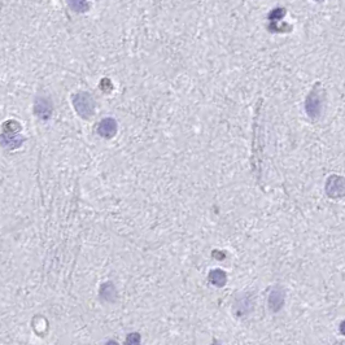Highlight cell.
Instances as JSON below:
<instances>
[{"label":"cell","instance_id":"cell-1","mask_svg":"<svg viewBox=\"0 0 345 345\" xmlns=\"http://www.w3.org/2000/svg\"><path fill=\"white\" fill-rule=\"evenodd\" d=\"M323 90L320 86V83L315 84L310 92H309L308 98L305 100V110L308 113L310 118H318L322 113L323 107Z\"/></svg>","mask_w":345,"mask_h":345},{"label":"cell","instance_id":"cell-2","mask_svg":"<svg viewBox=\"0 0 345 345\" xmlns=\"http://www.w3.org/2000/svg\"><path fill=\"white\" fill-rule=\"evenodd\" d=\"M73 105L78 114L82 118L87 120L94 114V109H95V101L92 99L89 92H78L73 96Z\"/></svg>","mask_w":345,"mask_h":345},{"label":"cell","instance_id":"cell-3","mask_svg":"<svg viewBox=\"0 0 345 345\" xmlns=\"http://www.w3.org/2000/svg\"><path fill=\"white\" fill-rule=\"evenodd\" d=\"M326 191L331 197H342L344 196V179L337 176L330 177L326 183Z\"/></svg>","mask_w":345,"mask_h":345},{"label":"cell","instance_id":"cell-4","mask_svg":"<svg viewBox=\"0 0 345 345\" xmlns=\"http://www.w3.org/2000/svg\"><path fill=\"white\" fill-rule=\"evenodd\" d=\"M99 135L105 139H110L116 135L117 132V122L114 118H104L103 121L98 126Z\"/></svg>","mask_w":345,"mask_h":345},{"label":"cell","instance_id":"cell-5","mask_svg":"<svg viewBox=\"0 0 345 345\" xmlns=\"http://www.w3.org/2000/svg\"><path fill=\"white\" fill-rule=\"evenodd\" d=\"M34 113L38 117L48 120L52 114V104L47 98H37L34 104Z\"/></svg>","mask_w":345,"mask_h":345},{"label":"cell","instance_id":"cell-6","mask_svg":"<svg viewBox=\"0 0 345 345\" xmlns=\"http://www.w3.org/2000/svg\"><path fill=\"white\" fill-rule=\"evenodd\" d=\"M284 305V294L279 287H275L271 290L270 296H269V306L274 313L279 311Z\"/></svg>","mask_w":345,"mask_h":345},{"label":"cell","instance_id":"cell-7","mask_svg":"<svg viewBox=\"0 0 345 345\" xmlns=\"http://www.w3.org/2000/svg\"><path fill=\"white\" fill-rule=\"evenodd\" d=\"M23 143V138L20 136H16L15 134H8L6 132L4 135L0 136V144L3 146L4 148H8V150H16Z\"/></svg>","mask_w":345,"mask_h":345},{"label":"cell","instance_id":"cell-8","mask_svg":"<svg viewBox=\"0 0 345 345\" xmlns=\"http://www.w3.org/2000/svg\"><path fill=\"white\" fill-rule=\"evenodd\" d=\"M209 280L212 284L217 285V287H223L227 282V275L221 269H214L209 273Z\"/></svg>","mask_w":345,"mask_h":345},{"label":"cell","instance_id":"cell-9","mask_svg":"<svg viewBox=\"0 0 345 345\" xmlns=\"http://www.w3.org/2000/svg\"><path fill=\"white\" fill-rule=\"evenodd\" d=\"M252 310V302H250L249 297H244V299H239L235 304V314L238 317H242L244 314L249 313Z\"/></svg>","mask_w":345,"mask_h":345},{"label":"cell","instance_id":"cell-10","mask_svg":"<svg viewBox=\"0 0 345 345\" xmlns=\"http://www.w3.org/2000/svg\"><path fill=\"white\" fill-rule=\"evenodd\" d=\"M68 6L75 13H86L90 9V3L87 0H68Z\"/></svg>","mask_w":345,"mask_h":345},{"label":"cell","instance_id":"cell-11","mask_svg":"<svg viewBox=\"0 0 345 345\" xmlns=\"http://www.w3.org/2000/svg\"><path fill=\"white\" fill-rule=\"evenodd\" d=\"M100 296L103 297L105 301H114L116 299V288L113 283H104L100 288Z\"/></svg>","mask_w":345,"mask_h":345},{"label":"cell","instance_id":"cell-12","mask_svg":"<svg viewBox=\"0 0 345 345\" xmlns=\"http://www.w3.org/2000/svg\"><path fill=\"white\" fill-rule=\"evenodd\" d=\"M285 16V9L283 8H276L271 11V13L269 15V20H270V23H276L279 22L283 17Z\"/></svg>","mask_w":345,"mask_h":345},{"label":"cell","instance_id":"cell-13","mask_svg":"<svg viewBox=\"0 0 345 345\" xmlns=\"http://www.w3.org/2000/svg\"><path fill=\"white\" fill-rule=\"evenodd\" d=\"M139 341H140V337H139V335H136V334L130 335L126 340V342H129V344H135V342H139Z\"/></svg>","mask_w":345,"mask_h":345},{"label":"cell","instance_id":"cell-14","mask_svg":"<svg viewBox=\"0 0 345 345\" xmlns=\"http://www.w3.org/2000/svg\"><path fill=\"white\" fill-rule=\"evenodd\" d=\"M314 2H323V0H314Z\"/></svg>","mask_w":345,"mask_h":345}]
</instances>
